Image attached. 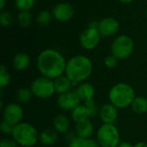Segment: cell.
<instances>
[{"instance_id": "1", "label": "cell", "mask_w": 147, "mask_h": 147, "mask_svg": "<svg viewBox=\"0 0 147 147\" xmlns=\"http://www.w3.org/2000/svg\"><path fill=\"white\" fill-rule=\"evenodd\" d=\"M67 61L57 50L45 49L37 57L36 65L41 76L54 80L65 71Z\"/></svg>"}, {"instance_id": "2", "label": "cell", "mask_w": 147, "mask_h": 147, "mask_svg": "<svg viewBox=\"0 0 147 147\" xmlns=\"http://www.w3.org/2000/svg\"><path fill=\"white\" fill-rule=\"evenodd\" d=\"M93 65L91 60L84 55L71 57L66 63L65 76L71 81L72 86L84 83L92 73Z\"/></svg>"}, {"instance_id": "3", "label": "cell", "mask_w": 147, "mask_h": 147, "mask_svg": "<svg viewBox=\"0 0 147 147\" xmlns=\"http://www.w3.org/2000/svg\"><path fill=\"white\" fill-rule=\"evenodd\" d=\"M134 89L127 83H118L115 84L109 92V102L118 109H127L132 105L135 99Z\"/></svg>"}, {"instance_id": "4", "label": "cell", "mask_w": 147, "mask_h": 147, "mask_svg": "<svg viewBox=\"0 0 147 147\" xmlns=\"http://www.w3.org/2000/svg\"><path fill=\"white\" fill-rule=\"evenodd\" d=\"M11 136L22 147H33L39 141V134L36 128L28 122L22 121L16 125Z\"/></svg>"}, {"instance_id": "5", "label": "cell", "mask_w": 147, "mask_h": 147, "mask_svg": "<svg viewBox=\"0 0 147 147\" xmlns=\"http://www.w3.org/2000/svg\"><path fill=\"white\" fill-rule=\"evenodd\" d=\"M96 140L101 147H117L121 143V135L114 124H102L97 130Z\"/></svg>"}, {"instance_id": "6", "label": "cell", "mask_w": 147, "mask_h": 147, "mask_svg": "<svg viewBox=\"0 0 147 147\" xmlns=\"http://www.w3.org/2000/svg\"><path fill=\"white\" fill-rule=\"evenodd\" d=\"M134 43L133 39L126 34L117 36L111 44V54L118 59L128 58L134 52Z\"/></svg>"}, {"instance_id": "7", "label": "cell", "mask_w": 147, "mask_h": 147, "mask_svg": "<svg viewBox=\"0 0 147 147\" xmlns=\"http://www.w3.org/2000/svg\"><path fill=\"white\" fill-rule=\"evenodd\" d=\"M30 90L33 95L40 99H48L55 93L53 80L43 76L32 81Z\"/></svg>"}, {"instance_id": "8", "label": "cell", "mask_w": 147, "mask_h": 147, "mask_svg": "<svg viewBox=\"0 0 147 147\" xmlns=\"http://www.w3.org/2000/svg\"><path fill=\"white\" fill-rule=\"evenodd\" d=\"M102 35L96 27L89 26L79 36V43L85 50L95 49L101 41Z\"/></svg>"}, {"instance_id": "9", "label": "cell", "mask_w": 147, "mask_h": 147, "mask_svg": "<svg viewBox=\"0 0 147 147\" xmlns=\"http://www.w3.org/2000/svg\"><path fill=\"white\" fill-rule=\"evenodd\" d=\"M97 114V107L94 100L84 102L71 111V120L76 123L78 121L92 118Z\"/></svg>"}, {"instance_id": "10", "label": "cell", "mask_w": 147, "mask_h": 147, "mask_svg": "<svg viewBox=\"0 0 147 147\" xmlns=\"http://www.w3.org/2000/svg\"><path fill=\"white\" fill-rule=\"evenodd\" d=\"M3 111V121L16 126L22 122L23 118V109L19 103L10 102L7 104Z\"/></svg>"}, {"instance_id": "11", "label": "cell", "mask_w": 147, "mask_h": 147, "mask_svg": "<svg viewBox=\"0 0 147 147\" xmlns=\"http://www.w3.org/2000/svg\"><path fill=\"white\" fill-rule=\"evenodd\" d=\"M81 100L76 91H68L59 96L57 103L59 109L65 111H72L81 104Z\"/></svg>"}, {"instance_id": "12", "label": "cell", "mask_w": 147, "mask_h": 147, "mask_svg": "<svg viewBox=\"0 0 147 147\" xmlns=\"http://www.w3.org/2000/svg\"><path fill=\"white\" fill-rule=\"evenodd\" d=\"M53 18L60 22H65L70 21L75 14L74 7L69 3H57L53 9Z\"/></svg>"}, {"instance_id": "13", "label": "cell", "mask_w": 147, "mask_h": 147, "mask_svg": "<svg viewBox=\"0 0 147 147\" xmlns=\"http://www.w3.org/2000/svg\"><path fill=\"white\" fill-rule=\"evenodd\" d=\"M97 28L102 37H109L118 33L120 29V23L115 17L108 16L98 22Z\"/></svg>"}, {"instance_id": "14", "label": "cell", "mask_w": 147, "mask_h": 147, "mask_svg": "<svg viewBox=\"0 0 147 147\" xmlns=\"http://www.w3.org/2000/svg\"><path fill=\"white\" fill-rule=\"evenodd\" d=\"M99 116L103 124H114L118 117V109L110 102L105 103L99 110Z\"/></svg>"}, {"instance_id": "15", "label": "cell", "mask_w": 147, "mask_h": 147, "mask_svg": "<svg viewBox=\"0 0 147 147\" xmlns=\"http://www.w3.org/2000/svg\"><path fill=\"white\" fill-rule=\"evenodd\" d=\"M75 132L78 137L90 139L94 133V126L90 119L83 120L75 123Z\"/></svg>"}, {"instance_id": "16", "label": "cell", "mask_w": 147, "mask_h": 147, "mask_svg": "<svg viewBox=\"0 0 147 147\" xmlns=\"http://www.w3.org/2000/svg\"><path fill=\"white\" fill-rule=\"evenodd\" d=\"M82 102L93 100L95 96V88L90 83H81L75 90Z\"/></svg>"}, {"instance_id": "17", "label": "cell", "mask_w": 147, "mask_h": 147, "mask_svg": "<svg viewBox=\"0 0 147 147\" xmlns=\"http://www.w3.org/2000/svg\"><path fill=\"white\" fill-rule=\"evenodd\" d=\"M12 65L15 70L18 71H22L26 70L30 65V57L28 53L24 52L17 53L12 60Z\"/></svg>"}, {"instance_id": "18", "label": "cell", "mask_w": 147, "mask_h": 147, "mask_svg": "<svg viewBox=\"0 0 147 147\" xmlns=\"http://www.w3.org/2000/svg\"><path fill=\"white\" fill-rule=\"evenodd\" d=\"M58 140V132L55 129L46 128L39 134V141L45 146H52Z\"/></svg>"}, {"instance_id": "19", "label": "cell", "mask_w": 147, "mask_h": 147, "mask_svg": "<svg viewBox=\"0 0 147 147\" xmlns=\"http://www.w3.org/2000/svg\"><path fill=\"white\" fill-rule=\"evenodd\" d=\"M53 125L54 129L59 134H66L71 126L70 119L63 114H59L53 118Z\"/></svg>"}, {"instance_id": "20", "label": "cell", "mask_w": 147, "mask_h": 147, "mask_svg": "<svg viewBox=\"0 0 147 147\" xmlns=\"http://www.w3.org/2000/svg\"><path fill=\"white\" fill-rule=\"evenodd\" d=\"M53 83H54L55 92L59 95L71 91V87H73L71 81L65 75H62L55 78L53 80Z\"/></svg>"}, {"instance_id": "21", "label": "cell", "mask_w": 147, "mask_h": 147, "mask_svg": "<svg viewBox=\"0 0 147 147\" xmlns=\"http://www.w3.org/2000/svg\"><path fill=\"white\" fill-rule=\"evenodd\" d=\"M131 108L137 115H144L147 113V99L144 96H136L134 100Z\"/></svg>"}, {"instance_id": "22", "label": "cell", "mask_w": 147, "mask_h": 147, "mask_svg": "<svg viewBox=\"0 0 147 147\" xmlns=\"http://www.w3.org/2000/svg\"><path fill=\"white\" fill-rule=\"evenodd\" d=\"M53 17V13L47 9H43L38 13L36 16V22L40 27H47L51 23Z\"/></svg>"}, {"instance_id": "23", "label": "cell", "mask_w": 147, "mask_h": 147, "mask_svg": "<svg viewBox=\"0 0 147 147\" xmlns=\"http://www.w3.org/2000/svg\"><path fill=\"white\" fill-rule=\"evenodd\" d=\"M16 21L19 26L22 28H28L31 25L33 21V16L30 11H20L17 15Z\"/></svg>"}, {"instance_id": "24", "label": "cell", "mask_w": 147, "mask_h": 147, "mask_svg": "<svg viewBox=\"0 0 147 147\" xmlns=\"http://www.w3.org/2000/svg\"><path fill=\"white\" fill-rule=\"evenodd\" d=\"M33 93L30 89L28 88H21L17 90L16 99L20 103H28L31 101L33 97Z\"/></svg>"}, {"instance_id": "25", "label": "cell", "mask_w": 147, "mask_h": 147, "mask_svg": "<svg viewBox=\"0 0 147 147\" xmlns=\"http://www.w3.org/2000/svg\"><path fill=\"white\" fill-rule=\"evenodd\" d=\"M36 0H15L16 8L20 11H30L34 6Z\"/></svg>"}, {"instance_id": "26", "label": "cell", "mask_w": 147, "mask_h": 147, "mask_svg": "<svg viewBox=\"0 0 147 147\" xmlns=\"http://www.w3.org/2000/svg\"><path fill=\"white\" fill-rule=\"evenodd\" d=\"M11 78L9 73L7 71V68L4 65H2L0 66V88L3 89L7 87L10 83Z\"/></svg>"}, {"instance_id": "27", "label": "cell", "mask_w": 147, "mask_h": 147, "mask_svg": "<svg viewBox=\"0 0 147 147\" xmlns=\"http://www.w3.org/2000/svg\"><path fill=\"white\" fill-rule=\"evenodd\" d=\"M14 22V16L13 15L7 10H3L0 13V23L3 27L8 28L12 25Z\"/></svg>"}, {"instance_id": "28", "label": "cell", "mask_w": 147, "mask_h": 147, "mask_svg": "<svg viewBox=\"0 0 147 147\" xmlns=\"http://www.w3.org/2000/svg\"><path fill=\"white\" fill-rule=\"evenodd\" d=\"M88 140L80 137H73L69 141L68 147H88Z\"/></svg>"}, {"instance_id": "29", "label": "cell", "mask_w": 147, "mask_h": 147, "mask_svg": "<svg viewBox=\"0 0 147 147\" xmlns=\"http://www.w3.org/2000/svg\"><path fill=\"white\" fill-rule=\"evenodd\" d=\"M118 59L114 56L113 54H110V55H108L105 57L103 62H104V65L109 68V69H114L118 65Z\"/></svg>"}, {"instance_id": "30", "label": "cell", "mask_w": 147, "mask_h": 147, "mask_svg": "<svg viewBox=\"0 0 147 147\" xmlns=\"http://www.w3.org/2000/svg\"><path fill=\"white\" fill-rule=\"evenodd\" d=\"M14 127L15 126L3 121L1 122V126H0V129H1V132L4 134V135H12V133H13V130H14Z\"/></svg>"}, {"instance_id": "31", "label": "cell", "mask_w": 147, "mask_h": 147, "mask_svg": "<svg viewBox=\"0 0 147 147\" xmlns=\"http://www.w3.org/2000/svg\"><path fill=\"white\" fill-rule=\"evenodd\" d=\"M18 144L14 139L4 138L0 142V147H18Z\"/></svg>"}, {"instance_id": "32", "label": "cell", "mask_w": 147, "mask_h": 147, "mask_svg": "<svg viewBox=\"0 0 147 147\" xmlns=\"http://www.w3.org/2000/svg\"><path fill=\"white\" fill-rule=\"evenodd\" d=\"M99 144L97 142V140H94V139H89L88 140V147H98Z\"/></svg>"}, {"instance_id": "33", "label": "cell", "mask_w": 147, "mask_h": 147, "mask_svg": "<svg viewBox=\"0 0 147 147\" xmlns=\"http://www.w3.org/2000/svg\"><path fill=\"white\" fill-rule=\"evenodd\" d=\"M117 147H134V146L131 143H129V142L124 141V142H121Z\"/></svg>"}, {"instance_id": "34", "label": "cell", "mask_w": 147, "mask_h": 147, "mask_svg": "<svg viewBox=\"0 0 147 147\" xmlns=\"http://www.w3.org/2000/svg\"><path fill=\"white\" fill-rule=\"evenodd\" d=\"M6 5V0H0V10L3 11Z\"/></svg>"}, {"instance_id": "35", "label": "cell", "mask_w": 147, "mask_h": 147, "mask_svg": "<svg viewBox=\"0 0 147 147\" xmlns=\"http://www.w3.org/2000/svg\"><path fill=\"white\" fill-rule=\"evenodd\" d=\"M134 147H147V144L145 142H138L137 144H135V146Z\"/></svg>"}, {"instance_id": "36", "label": "cell", "mask_w": 147, "mask_h": 147, "mask_svg": "<svg viewBox=\"0 0 147 147\" xmlns=\"http://www.w3.org/2000/svg\"><path fill=\"white\" fill-rule=\"evenodd\" d=\"M121 3H124V4H128V3H133L134 0H119Z\"/></svg>"}, {"instance_id": "37", "label": "cell", "mask_w": 147, "mask_h": 147, "mask_svg": "<svg viewBox=\"0 0 147 147\" xmlns=\"http://www.w3.org/2000/svg\"><path fill=\"white\" fill-rule=\"evenodd\" d=\"M146 18H147V10H146Z\"/></svg>"}]
</instances>
